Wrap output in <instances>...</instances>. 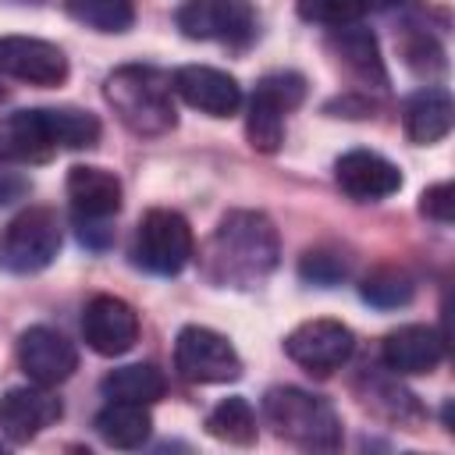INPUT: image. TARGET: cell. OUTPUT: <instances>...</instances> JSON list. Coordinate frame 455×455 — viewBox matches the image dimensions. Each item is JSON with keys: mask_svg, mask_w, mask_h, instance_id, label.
I'll return each instance as SVG.
<instances>
[{"mask_svg": "<svg viewBox=\"0 0 455 455\" xmlns=\"http://www.w3.org/2000/svg\"><path fill=\"white\" fill-rule=\"evenodd\" d=\"M18 366L25 370V377L32 384L53 387V384H64L75 373L78 352L60 331L36 323V327L21 331V338H18Z\"/></svg>", "mask_w": 455, "mask_h": 455, "instance_id": "7c38bea8", "label": "cell"}, {"mask_svg": "<svg viewBox=\"0 0 455 455\" xmlns=\"http://www.w3.org/2000/svg\"><path fill=\"white\" fill-rule=\"evenodd\" d=\"M64 405L57 395H50L43 384H25V387H7L0 395V434L14 444L32 441L46 427L60 419Z\"/></svg>", "mask_w": 455, "mask_h": 455, "instance_id": "5bb4252c", "label": "cell"}, {"mask_svg": "<svg viewBox=\"0 0 455 455\" xmlns=\"http://www.w3.org/2000/svg\"><path fill=\"white\" fill-rule=\"evenodd\" d=\"M100 391L114 402H139L149 405L167 391L164 373L153 363H132V366H117L100 380Z\"/></svg>", "mask_w": 455, "mask_h": 455, "instance_id": "7402d4cb", "label": "cell"}, {"mask_svg": "<svg viewBox=\"0 0 455 455\" xmlns=\"http://www.w3.org/2000/svg\"><path fill=\"white\" fill-rule=\"evenodd\" d=\"M366 11V0H299V18L316 25H352Z\"/></svg>", "mask_w": 455, "mask_h": 455, "instance_id": "4316f807", "label": "cell"}, {"mask_svg": "<svg viewBox=\"0 0 455 455\" xmlns=\"http://www.w3.org/2000/svg\"><path fill=\"white\" fill-rule=\"evenodd\" d=\"M0 75L28 85H60L68 78V57L57 43L36 36H0Z\"/></svg>", "mask_w": 455, "mask_h": 455, "instance_id": "4fadbf2b", "label": "cell"}, {"mask_svg": "<svg viewBox=\"0 0 455 455\" xmlns=\"http://www.w3.org/2000/svg\"><path fill=\"white\" fill-rule=\"evenodd\" d=\"M103 96L114 107L117 121L135 135H164L178 124L174 85L153 64H124L107 75Z\"/></svg>", "mask_w": 455, "mask_h": 455, "instance_id": "7a4b0ae2", "label": "cell"}, {"mask_svg": "<svg viewBox=\"0 0 455 455\" xmlns=\"http://www.w3.org/2000/svg\"><path fill=\"white\" fill-rule=\"evenodd\" d=\"M82 334L96 355H124L139 341V313L117 295H92L82 313Z\"/></svg>", "mask_w": 455, "mask_h": 455, "instance_id": "8fae6325", "label": "cell"}, {"mask_svg": "<svg viewBox=\"0 0 455 455\" xmlns=\"http://www.w3.org/2000/svg\"><path fill=\"white\" fill-rule=\"evenodd\" d=\"M60 149L53 107L11 110L0 121V160L7 164H43Z\"/></svg>", "mask_w": 455, "mask_h": 455, "instance_id": "30bf717a", "label": "cell"}, {"mask_svg": "<svg viewBox=\"0 0 455 455\" xmlns=\"http://www.w3.org/2000/svg\"><path fill=\"white\" fill-rule=\"evenodd\" d=\"M302 96H306V78L299 71L263 75L249 100V117H245L249 146L259 153H277L284 142V117L302 103Z\"/></svg>", "mask_w": 455, "mask_h": 455, "instance_id": "8992f818", "label": "cell"}, {"mask_svg": "<svg viewBox=\"0 0 455 455\" xmlns=\"http://www.w3.org/2000/svg\"><path fill=\"white\" fill-rule=\"evenodd\" d=\"M331 46H334L338 60L348 71H355V78H363V82H370L377 89L387 85V68L380 60V46H377V36L370 28H363L355 21L352 25H338L334 36H331Z\"/></svg>", "mask_w": 455, "mask_h": 455, "instance_id": "ffe728a7", "label": "cell"}, {"mask_svg": "<svg viewBox=\"0 0 455 455\" xmlns=\"http://www.w3.org/2000/svg\"><path fill=\"white\" fill-rule=\"evenodd\" d=\"M68 11L96 32H128L135 21L132 0H68Z\"/></svg>", "mask_w": 455, "mask_h": 455, "instance_id": "d4e9b609", "label": "cell"}, {"mask_svg": "<svg viewBox=\"0 0 455 455\" xmlns=\"http://www.w3.org/2000/svg\"><path fill=\"white\" fill-rule=\"evenodd\" d=\"M277 256L281 242L270 217L259 210H231L206 245V274L224 288H252L277 267Z\"/></svg>", "mask_w": 455, "mask_h": 455, "instance_id": "6da1fadb", "label": "cell"}, {"mask_svg": "<svg viewBox=\"0 0 455 455\" xmlns=\"http://www.w3.org/2000/svg\"><path fill=\"white\" fill-rule=\"evenodd\" d=\"M263 416L277 437L309 448V451H334L341 444V419L338 409L313 391L302 387H270L263 395Z\"/></svg>", "mask_w": 455, "mask_h": 455, "instance_id": "3957f363", "label": "cell"}, {"mask_svg": "<svg viewBox=\"0 0 455 455\" xmlns=\"http://www.w3.org/2000/svg\"><path fill=\"white\" fill-rule=\"evenodd\" d=\"M68 199L75 220H110L121 210V178L107 167L78 164L68 171Z\"/></svg>", "mask_w": 455, "mask_h": 455, "instance_id": "ac0fdd59", "label": "cell"}, {"mask_svg": "<svg viewBox=\"0 0 455 455\" xmlns=\"http://www.w3.org/2000/svg\"><path fill=\"white\" fill-rule=\"evenodd\" d=\"M395 4H402V0H366V7H377V11H387Z\"/></svg>", "mask_w": 455, "mask_h": 455, "instance_id": "4dcf8cb0", "label": "cell"}, {"mask_svg": "<svg viewBox=\"0 0 455 455\" xmlns=\"http://www.w3.org/2000/svg\"><path fill=\"white\" fill-rule=\"evenodd\" d=\"M60 252V220L50 206L21 210L0 231V267L7 274H39Z\"/></svg>", "mask_w": 455, "mask_h": 455, "instance_id": "277c9868", "label": "cell"}, {"mask_svg": "<svg viewBox=\"0 0 455 455\" xmlns=\"http://www.w3.org/2000/svg\"><path fill=\"white\" fill-rule=\"evenodd\" d=\"M21 196H28V178L18 174V171H4L0 167V206L18 203Z\"/></svg>", "mask_w": 455, "mask_h": 455, "instance_id": "f546056e", "label": "cell"}, {"mask_svg": "<svg viewBox=\"0 0 455 455\" xmlns=\"http://www.w3.org/2000/svg\"><path fill=\"white\" fill-rule=\"evenodd\" d=\"M284 352L291 363H299L309 373H334L341 370L355 352V334L341 320H306L284 338Z\"/></svg>", "mask_w": 455, "mask_h": 455, "instance_id": "9c48e42d", "label": "cell"}, {"mask_svg": "<svg viewBox=\"0 0 455 455\" xmlns=\"http://www.w3.org/2000/svg\"><path fill=\"white\" fill-rule=\"evenodd\" d=\"M192 249H196L192 228L178 210H149V213H142V220L135 228L132 259H135V267H142L149 274L174 277L192 259Z\"/></svg>", "mask_w": 455, "mask_h": 455, "instance_id": "5b68a950", "label": "cell"}, {"mask_svg": "<svg viewBox=\"0 0 455 455\" xmlns=\"http://www.w3.org/2000/svg\"><path fill=\"white\" fill-rule=\"evenodd\" d=\"M171 85L174 92L199 114H210V117H231L242 103V85L220 71V68H210V64H185L171 75Z\"/></svg>", "mask_w": 455, "mask_h": 455, "instance_id": "9a60e30c", "label": "cell"}, {"mask_svg": "<svg viewBox=\"0 0 455 455\" xmlns=\"http://www.w3.org/2000/svg\"><path fill=\"white\" fill-rule=\"evenodd\" d=\"M53 124H57V142L60 149H89L100 142V117L78 107H53Z\"/></svg>", "mask_w": 455, "mask_h": 455, "instance_id": "484cf974", "label": "cell"}, {"mask_svg": "<svg viewBox=\"0 0 455 455\" xmlns=\"http://www.w3.org/2000/svg\"><path fill=\"white\" fill-rule=\"evenodd\" d=\"M299 274L309 284L331 288L348 274V259H341V252H331V249H309L302 256V263H299Z\"/></svg>", "mask_w": 455, "mask_h": 455, "instance_id": "83f0119b", "label": "cell"}, {"mask_svg": "<svg viewBox=\"0 0 455 455\" xmlns=\"http://www.w3.org/2000/svg\"><path fill=\"white\" fill-rule=\"evenodd\" d=\"M380 359L398 377L430 373L444 359V338L434 327H427V323H405V327H395L384 338Z\"/></svg>", "mask_w": 455, "mask_h": 455, "instance_id": "e0dca14e", "label": "cell"}, {"mask_svg": "<svg viewBox=\"0 0 455 455\" xmlns=\"http://www.w3.org/2000/svg\"><path fill=\"white\" fill-rule=\"evenodd\" d=\"M359 291H363V302H370L377 309H398V306H409L412 302L416 284L398 267H377V270L366 274V281H363Z\"/></svg>", "mask_w": 455, "mask_h": 455, "instance_id": "cb8c5ba5", "label": "cell"}, {"mask_svg": "<svg viewBox=\"0 0 455 455\" xmlns=\"http://www.w3.org/2000/svg\"><path fill=\"white\" fill-rule=\"evenodd\" d=\"M174 21L188 39L249 43L256 36V11L249 0H185Z\"/></svg>", "mask_w": 455, "mask_h": 455, "instance_id": "ba28073f", "label": "cell"}, {"mask_svg": "<svg viewBox=\"0 0 455 455\" xmlns=\"http://www.w3.org/2000/svg\"><path fill=\"white\" fill-rule=\"evenodd\" d=\"M334 178L338 188L359 203H377L402 188V171L373 149H348L345 156H338Z\"/></svg>", "mask_w": 455, "mask_h": 455, "instance_id": "2e32d148", "label": "cell"}, {"mask_svg": "<svg viewBox=\"0 0 455 455\" xmlns=\"http://www.w3.org/2000/svg\"><path fill=\"white\" fill-rule=\"evenodd\" d=\"M174 370L192 384H228L242 377V359L220 331L188 323L174 341Z\"/></svg>", "mask_w": 455, "mask_h": 455, "instance_id": "52a82bcc", "label": "cell"}, {"mask_svg": "<svg viewBox=\"0 0 455 455\" xmlns=\"http://www.w3.org/2000/svg\"><path fill=\"white\" fill-rule=\"evenodd\" d=\"M451 121H455V107H451V96L444 89H419V92L409 96V103L402 110L405 135L416 146L441 142L451 132Z\"/></svg>", "mask_w": 455, "mask_h": 455, "instance_id": "d6986e66", "label": "cell"}, {"mask_svg": "<svg viewBox=\"0 0 455 455\" xmlns=\"http://www.w3.org/2000/svg\"><path fill=\"white\" fill-rule=\"evenodd\" d=\"M149 430H153V419H149L146 405H139V402L107 398V405L96 412V434L110 448H139V444H146Z\"/></svg>", "mask_w": 455, "mask_h": 455, "instance_id": "44dd1931", "label": "cell"}, {"mask_svg": "<svg viewBox=\"0 0 455 455\" xmlns=\"http://www.w3.org/2000/svg\"><path fill=\"white\" fill-rule=\"evenodd\" d=\"M206 434L228 444H252L256 441V416L252 405L242 395H231L224 402H217L206 416Z\"/></svg>", "mask_w": 455, "mask_h": 455, "instance_id": "603a6c76", "label": "cell"}, {"mask_svg": "<svg viewBox=\"0 0 455 455\" xmlns=\"http://www.w3.org/2000/svg\"><path fill=\"white\" fill-rule=\"evenodd\" d=\"M419 213L437 220V224H451L455 217V185L451 181H437L419 196Z\"/></svg>", "mask_w": 455, "mask_h": 455, "instance_id": "f1b7e54d", "label": "cell"}]
</instances>
